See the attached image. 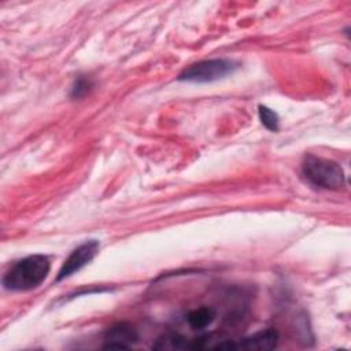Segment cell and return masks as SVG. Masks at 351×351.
<instances>
[{
  "label": "cell",
  "mask_w": 351,
  "mask_h": 351,
  "mask_svg": "<svg viewBox=\"0 0 351 351\" xmlns=\"http://www.w3.org/2000/svg\"><path fill=\"white\" fill-rule=\"evenodd\" d=\"M138 340L136 329L126 324L118 322L107 329L104 336V348H129Z\"/></svg>",
  "instance_id": "obj_6"
},
{
  "label": "cell",
  "mask_w": 351,
  "mask_h": 351,
  "mask_svg": "<svg viewBox=\"0 0 351 351\" xmlns=\"http://www.w3.org/2000/svg\"><path fill=\"white\" fill-rule=\"evenodd\" d=\"M214 319H215V311H214V308L207 307V306L197 307V308L189 311L186 315V321H188L189 326L196 330H202V329L207 328L208 325L213 324Z\"/></svg>",
  "instance_id": "obj_7"
},
{
  "label": "cell",
  "mask_w": 351,
  "mask_h": 351,
  "mask_svg": "<svg viewBox=\"0 0 351 351\" xmlns=\"http://www.w3.org/2000/svg\"><path fill=\"white\" fill-rule=\"evenodd\" d=\"M302 174L310 185L321 189L337 191L346 185L343 167L332 159L306 155L302 162Z\"/></svg>",
  "instance_id": "obj_2"
},
{
  "label": "cell",
  "mask_w": 351,
  "mask_h": 351,
  "mask_svg": "<svg viewBox=\"0 0 351 351\" xmlns=\"http://www.w3.org/2000/svg\"><path fill=\"white\" fill-rule=\"evenodd\" d=\"M152 348L156 350H191V340L185 339L181 335L171 333V335H165L159 337L154 344Z\"/></svg>",
  "instance_id": "obj_8"
},
{
  "label": "cell",
  "mask_w": 351,
  "mask_h": 351,
  "mask_svg": "<svg viewBox=\"0 0 351 351\" xmlns=\"http://www.w3.org/2000/svg\"><path fill=\"white\" fill-rule=\"evenodd\" d=\"M278 333L274 329H265L250 335L241 340H223L219 341L215 348H234V350H271L277 346Z\"/></svg>",
  "instance_id": "obj_5"
},
{
  "label": "cell",
  "mask_w": 351,
  "mask_h": 351,
  "mask_svg": "<svg viewBox=\"0 0 351 351\" xmlns=\"http://www.w3.org/2000/svg\"><path fill=\"white\" fill-rule=\"evenodd\" d=\"M92 86H93V84L89 78L82 77V75L77 77L73 86H71V97L73 99H81V97L86 96L90 92Z\"/></svg>",
  "instance_id": "obj_10"
},
{
  "label": "cell",
  "mask_w": 351,
  "mask_h": 351,
  "mask_svg": "<svg viewBox=\"0 0 351 351\" xmlns=\"http://www.w3.org/2000/svg\"><path fill=\"white\" fill-rule=\"evenodd\" d=\"M258 117H259V121L270 132H277L278 128H280V117L278 114L269 108L267 106H259L258 107Z\"/></svg>",
  "instance_id": "obj_9"
},
{
  "label": "cell",
  "mask_w": 351,
  "mask_h": 351,
  "mask_svg": "<svg viewBox=\"0 0 351 351\" xmlns=\"http://www.w3.org/2000/svg\"><path fill=\"white\" fill-rule=\"evenodd\" d=\"M51 271V262L43 254L29 255L15 262L4 274L3 285L12 292H27L40 287Z\"/></svg>",
  "instance_id": "obj_1"
},
{
  "label": "cell",
  "mask_w": 351,
  "mask_h": 351,
  "mask_svg": "<svg viewBox=\"0 0 351 351\" xmlns=\"http://www.w3.org/2000/svg\"><path fill=\"white\" fill-rule=\"evenodd\" d=\"M100 248V243L99 240H88L85 243H82L81 245H78L77 248H74L70 255L66 258V261L63 262L56 281H62L69 278L70 276H73L74 273L80 271L82 267H85L88 263H90L95 256L97 255Z\"/></svg>",
  "instance_id": "obj_4"
},
{
  "label": "cell",
  "mask_w": 351,
  "mask_h": 351,
  "mask_svg": "<svg viewBox=\"0 0 351 351\" xmlns=\"http://www.w3.org/2000/svg\"><path fill=\"white\" fill-rule=\"evenodd\" d=\"M239 69V64L226 58H215L196 62L185 67L177 77L178 81L193 82V84H207L214 82L228 75H232Z\"/></svg>",
  "instance_id": "obj_3"
}]
</instances>
